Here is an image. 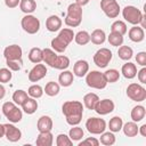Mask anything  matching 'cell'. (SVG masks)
Wrapping results in <instances>:
<instances>
[{
  "label": "cell",
  "mask_w": 146,
  "mask_h": 146,
  "mask_svg": "<svg viewBox=\"0 0 146 146\" xmlns=\"http://www.w3.org/2000/svg\"><path fill=\"white\" fill-rule=\"evenodd\" d=\"M82 21V7L76 2L71 3L67 7V15L65 17V24L70 27H76Z\"/></svg>",
  "instance_id": "obj_1"
},
{
  "label": "cell",
  "mask_w": 146,
  "mask_h": 146,
  "mask_svg": "<svg viewBox=\"0 0 146 146\" xmlns=\"http://www.w3.org/2000/svg\"><path fill=\"white\" fill-rule=\"evenodd\" d=\"M2 113L5 114V116L11 123H17L23 117L22 110H19L18 106L14 102H6V103H3V105H2Z\"/></svg>",
  "instance_id": "obj_2"
},
{
  "label": "cell",
  "mask_w": 146,
  "mask_h": 146,
  "mask_svg": "<svg viewBox=\"0 0 146 146\" xmlns=\"http://www.w3.org/2000/svg\"><path fill=\"white\" fill-rule=\"evenodd\" d=\"M86 83L88 87L94 89H104L107 84L104 74L98 71H91L86 74Z\"/></svg>",
  "instance_id": "obj_3"
},
{
  "label": "cell",
  "mask_w": 146,
  "mask_h": 146,
  "mask_svg": "<svg viewBox=\"0 0 146 146\" xmlns=\"http://www.w3.org/2000/svg\"><path fill=\"white\" fill-rule=\"evenodd\" d=\"M62 112L65 115V117L73 116V115H82L83 114V105L81 102H78V100H68L63 104Z\"/></svg>",
  "instance_id": "obj_4"
},
{
  "label": "cell",
  "mask_w": 146,
  "mask_h": 146,
  "mask_svg": "<svg viewBox=\"0 0 146 146\" xmlns=\"http://www.w3.org/2000/svg\"><path fill=\"white\" fill-rule=\"evenodd\" d=\"M21 25H22L23 30L29 34H35L40 30V21L31 14H29L22 18Z\"/></svg>",
  "instance_id": "obj_5"
},
{
  "label": "cell",
  "mask_w": 146,
  "mask_h": 146,
  "mask_svg": "<svg viewBox=\"0 0 146 146\" xmlns=\"http://www.w3.org/2000/svg\"><path fill=\"white\" fill-rule=\"evenodd\" d=\"M127 96L133 102H143L146 98V89L138 83H130L127 88Z\"/></svg>",
  "instance_id": "obj_6"
},
{
  "label": "cell",
  "mask_w": 146,
  "mask_h": 146,
  "mask_svg": "<svg viewBox=\"0 0 146 146\" xmlns=\"http://www.w3.org/2000/svg\"><path fill=\"white\" fill-rule=\"evenodd\" d=\"M112 51L108 49V48H100L98 49L95 55H94V63L100 67V68H104L108 65V63L111 62L112 59Z\"/></svg>",
  "instance_id": "obj_7"
},
{
  "label": "cell",
  "mask_w": 146,
  "mask_h": 146,
  "mask_svg": "<svg viewBox=\"0 0 146 146\" xmlns=\"http://www.w3.org/2000/svg\"><path fill=\"white\" fill-rule=\"evenodd\" d=\"M87 130L92 135H100L106 129V122L104 119L99 117H89L86 122Z\"/></svg>",
  "instance_id": "obj_8"
},
{
  "label": "cell",
  "mask_w": 146,
  "mask_h": 146,
  "mask_svg": "<svg viewBox=\"0 0 146 146\" xmlns=\"http://www.w3.org/2000/svg\"><path fill=\"white\" fill-rule=\"evenodd\" d=\"M122 15H123V18L128 23L132 25H138L143 13L135 6H125L122 10Z\"/></svg>",
  "instance_id": "obj_9"
},
{
  "label": "cell",
  "mask_w": 146,
  "mask_h": 146,
  "mask_svg": "<svg viewBox=\"0 0 146 146\" xmlns=\"http://www.w3.org/2000/svg\"><path fill=\"white\" fill-rule=\"evenodd\" d=\"M100 8L108 18H115L120 14V6L116 0H102Z\"/></svg>",
  "instance_id": "obj_10"
},
{
  "label": "cell",
  "mask_w": 146,
  "mask_h": 146,
  "mask_svg": "<svg viewBox=\"0 0 146 146\" xmlns=\"http://www.w3.org/2000/svg\"><path fill=\"white\" fill-rule=\"evenodd\" d=\"M114 107H115V105L112 99H102V100L97 102L94 110L99 115H106V114L112 113L114 111Z\"/></svg>",
  "instance_id": "obj_11"
},
{
  "label": "cell",
  "mask_w": 146,
  "mask_h": 146,
  "mask_svg": "<svg viewBox=\"0 0 146 146\" xmlns=\"http://www.w3.org/2000/svg\"><path fill=\"white\" fill-rule=\"evenodd\" d=\"M47 75V67L43 64H36L29 73V80L31 82H38Z\"/></svg>",
  "instance_id": "obj_12"
},
{
  "label": "cell",
  "mask_w": 146,
  "mask_h": 146,
  "mask_svg": "<svg viewBox=\"0 0 146 146\" xmlns=\"http://www.w3.org/2000/svg\"><path fill=\"white\" fill-rule=\"evenodd\" d=\"M5 136L9 141L15 143V141H18L22 138V132L14 124L7 123V124H5Z\"/></svg>",
  "instance_id": "obj_13"
},
{
  "label": "cell",
  "mask_w": 146,
  "mask_h": 146,
  "mask_svg": "<svg viewBox=\"0 0 146 146\" xmlns=\"http://www.w3.org/2000/svg\"><path fill=\"white\" fill-rule=\"evenodd\" d=\"M23 50L18 44L7 46L3 50V56L6 59H22Z\"/></svg>",
  "instance_id": "obj_14"
},
{
  "label": "cell",
  "mask_w": 146,
  "mask_h": 146,
  "mask_svg": "<svg viewBox=\"0 0 146 146\" xmlns=\"http://www.w3.org/2000/svg\"><path fill=\"white\" fill-rule=\"evenodd\" d=\"M89 71V64L87 60L84 59H79L75 62L74 66H73V74L79 76V78H82Z\"/></svg>",
  "instance_id": "obj_15"
},
{
  "label": "cell",
  "mask_w": 146,
  "mask_h": 146,
  "mask_svg": "<svg viewBox=\"0 0 146 146\" xmlns=\"http://www.w3.org/2000/svg\"><path fill=\"white\" fill-rule=\"evenodd\" d=\"M36 129L39 130V132L51 131V129H52V120H51V117L48 116V115H42L41 117H39V120L36 122Z\"/></svg>",
  "instance_id": "obj_16"
},
{
  "label": "cell",
  "mask_w": 146,
  "mask_h": 146,
  "mask_svg": "<svg viewBox=\"0 0 146 146\" xmlns=\"http://www.w3.org/2000/svg\"><path fill=\"white\" fill-rule=\"evenodd\" d=\"M128 35H129V39L133 42H140L144 40L145 38V32H144V29L138 26V25H135L132 26L129 32H128Z\"/></svg>",
  "instance_id": "obj_17"
},
{
  "label": "cell",
  "mask_w": 146,
  "mask_h": 146,
  "mask_svg": "<svg viewBox=\"0 0 146 146\" xmlns=\"http://www.w3.org/2000/svg\"><path fill=\"white\" fill-rule=\"evenodd\" d=\"M46 27L49 32H56L62 27V19L57 15H51L46 19Z\"/></svg>",
  "instance_id": "obj_18"
},
{
  "label": "cell",
  "mask_w": 146,
  "mask_h": 146,
  "mask_svg": "<svg viewBox=\"0 0 146 146\" xmlns=\"http://www.w3.org/2000/svg\"><path fill=\"white\" fill-rule=\"evenodd\" d=\"M54 141V136L50 131L47 132H39L35 144L36 146H51Z\"/></svg>",
  "instance_id": "obj_19"
},
{
  "label": "cell",
  "mask_w": 146,
  "mask_h": 146,
  "mask_svg": "<svg viewBox=\"0 0 146 146\" xmlns=\"http://www.w3.org/2000/svg\"><path fill=\"white\" fill-rule=\"evenodd\" d=\"M121 73L125 79H133L137 75V67L133 63H125L121 68Z\"/></svg>",
  "instance_id": "obj_20"
},
{
  "label": "cell",
  "mask_w": 146,
  "mask_h": 146,
  "mask_svg": "<svg viewBox=\"0 0 146 146\" xmlns=\"http://www.w3.org/2000/svg\"><path fill=\"white\" fill-rule=\"evenodd\" d=\"M21 106H22V110L26 114H33L38 110V103L35 98H32V97H27Z\"/></svg>",
  "instance_id": "obj_21"
},
{
  "label": "cell",
  "mask_w": 146,
  "mask_h": 146,
  "mask_svg": "<svg viewBox=\"0 0 146 146\" xmlns=\"http://www.w3.org/2000/svg\"><path fill=\"white\" fill-rule=\"evenodd\" d=\"M70 65V58L67 56L64 55H57V57L55 58V62L52 63L51 67L52 68H57V70H66Z\"/></svg>",
  "instance_id": "obj_22"
},
{
  "label": "cell",
  "mask_w": 146,
  "mask_h": 146,
  "mask_svg": "<svg viewBox=\"0 0 146 146\" xmlns=\"http://www.w3.org/2000/svg\"><path fill=\"white\" fill-rule=\"evenodd\" d=\"M105 39H106V34L100 29L94 30L91 32V34H90V41L94 44H103L105 42Z\"/></svg>",
  "instance_id": "obj_23"
},
{
  "label": "cell",
  "mask_w": 146,
  "mask_h": 146,
  "mask_svg": "<svg viewBox=\"0 0 146 146\" xmlns=\"http://www.w3.org/2000/svg\"><path fill=\"white\" fill-rule=\"evenodd\" d=\"M19 8L26 15L32 14L36 9V2L34 0H21L19 1Z\"/></svg>",
  "instance_id": "obj_24"
},
{
  "label": "cell",
  "mask_w": 146,
  "mask_h": 146,
  "mask_svg": "<svg viewBox=\"0 0 146 146\" xmlns=\"http://www.w3.org/2000/svg\"><path fill=\"white\" fill-rule=\"evenodd\" d=\"M98 100H99L98 95H96L94 92H89V94L84 95V97H83V104L88 110H94Z\"/></svg>",
  "instance_id": "obj_25"
},
{
  "label": "cell",
  "mask_w": 146,
  "mask_h": 146,
  "mask_svg": "<svg viewBox=\"0 0 146 146\" xmlns=\"http://www.w3.org/2000/svg\"><path fill=\"white\" fill-rule=\"evenodd\" d=\"M58 82L63 87H70L73 83V73L71 71H63L58 76Z\"/></svg>",
  "instance_id": "obj_26"
},
{
  "label": "cell",
  "mask_w": 146,
  "mask_h": 146,
  "mask_svg": "<svg viewBox=\"0 0 146 146\" xmlns=\"http://www.w3.org/2000/svg\"><path fill=\"white\" fill-rule=\"evenodd\" d=\"M145 114H146L145 107L141 106V105H137L131 110L130 115H131V119H132L133 122H139L145 117Z\"/></svg>",
  "instance_id": "obj_27"
},
{
  "label": "cell",
  "mask_w": 146,
  "mask_h": 146,
  "mask_svg": "<svg viewBox=\"0 0 146 146\" xmlns=\"http://www.w3.org/2000/svg\"><path fill=\"white\" fill-rule=\"evenodd\" d=\"M67 46H68V44H67L63 39H60L58 35L51 40V47H52V50L56 51V52H64V51L66 50Z\"/></svg>",
  "instance_id": "obj_28"
},
{
  "label": "cell",
  "mask_w": 146,
  "mask_h": 146,
  "mask_svg": "<svg viewBox=\"0 0 146 146\" xmlns=\"http://www.w3.org/2000/svg\"><path fill=\"white\" fill-rule=\"evenodd\" d=\"M122 130L123 133L127 137H135L138 135V127L136 124V122H127L124 125H122Z\"/></svg>",
  "instance_id": "obj_29"
},
{
  "label": "cell",
  "mask_w": 146,
  "mask_h": 146,
  "mask_svg": "<svg viewBox=\"0 0 146 146\" xmlns=\"http://www.w3.org/2000/svg\"><path fill=\"white\" fill-rule=\"evenodd\" d=\"M29 59L30 62L34 63V64H38V63H41L42 59H43V56H42V49L38 48V47H34L30 50L29 52Z\"/></svg>",
  "instance_id": "obj_30"
},
{
  "label": "cell",
  "mask_w": 146,
  "mask_h": 146,
  "mask_svg": "<svg viewBox=\"0 0 146 146\" xmlns=\"http://www.w3.org/2000/svg\"><path fill=\"white\" fill-rule=\"evenodd\" d=\"M59 90H60V87L57 82H54V81H50L46 84L44 87V90L43 92H46V95L50 96V97H54V96H57L59 94Z\"/></svg>",
  "instance_id": "obj_31"
},
{
  "label": "cell",
  "mask_w": 146,
  "mask_h": 146,
  "mask_svg": "<svg viewBox=\"0 0 146 146\" xmlns=\"http://www.w3.org/2000/svg\"><path fill=\"white\" fill-rule=\"evenodd\" d=\"M42 56H43V59H42V60L51 67L52 63L55 62V58L57 57V54H56V51H54L52 49L44 48V49H42Z\"/></svg>",
  "instance_id": "obj_32"
},
{
  "label": "cell",
  "mask_w": 146,
  "mask_h": 146,
  "mask_svg": "<svg viewBox=\"0 0 146 146\" xmlns=\"http://www.w3.org/2000/svg\"><path fill=\"white\" fill-rule=\"evenodd\" d=\"M74 40L78 44L84 46L90 41V34L87 31H79L76 34H74Z\"/></svg>",
  "instance_id": "obj_33"
},
{
  "label": "cell",
  "mask_w": 146,
  "mask_h": 146,
  "mask_svg": "<svg viewBox=\"0 0 146 146\" xmlns=\"http://www.w3.org/2000/svg\"><path fill=\"white\" fill-rule=\"evenodd\" d=\"M107 40L111 46L119 47V46H122V43H123V35L117 32H111L110 35L107 36Z\"/></svg>",
  "instance_id": "obj_34"
},
{
  "label": "cell",
  "mask_w": 146,
  "mask_h": 146,
  "mask_svg": "<svg viewBox=\"0 0 146 146\" xmlns=\"http://www.w3.org/2000/svg\"><path fill=\"white\" fill-rule=\"evenodd\" d=\"M117 55L121 59L123 60H129L132 55H133V51H132V48H130L129 46H120L119 47V50H117Z\"/></svg>",
  "instance_id": "obj_35"
},
{
  "label": "cell",
  "mask_w": 146,
  "mask_h": 146,
  "mask_svg": "<svg viewBox=\"0 0 146 146\" xmlns=\"http://www.w3.org/2000/svg\"><path fill=\"white\" fill-rule=\"evenodd\" d=\"M122 125H123V121L120 116H114L108 122V128L112 132H119L122 129Z\"/></svg>",
  "instance_id": "obj_36"
},
{
  "label": "cell",
  "mask_w": 146,
  "mask_h": 146,
  "mask_svg": "<svg viewBox=\"0 0 146 146\" xmlns=\"http://www.w3.org/2000/svg\"><path fill=\"white\" fill-rule=\"evenodd\" d=\"M103 74H104V78H105V80H106L107 83L116 82V81L119 80V78H120V73H119V71L115 70V68H110V70H107L106 72H104Z\"/></svg>",
  "instance_id": "obj_37"
},
{
  "label": "cell",
  "mask_w": 146,
  "mask_h": 146,
  "mask_svg": "<svg viewBox=\"0 0 146 146\" xmlns=\"http://www.w3.org/2000/svg\"><path fill=\"white\" fill-rule=\"evenodd\" d=\"M111 32H117L124 35L127 33V24L123 21H115L111 25Z\"/></svg>",
  "instance_id": "obj_38"
},
{
  "label": "cell",
  "mask_w": 146,
  "mask_h": 146,
  "mask_svg": "<svg viewBox=\"0 0 146 146\" xmlns=\"http://www.w3.org/2000/svg\"><path fill=\"white\" fill-rule=\"evenodd\" d=\"M99 143L103 144V145H106V146L113 145V144L115 143V136H114V133H113L112 131H111V132H110V131H108V132H103L102 136H100Z\"/></svg>",
  "instance_id": "obj_39"
},
{
  "label": "cell",
  "mask_w": 146,
  "mask_h": 146,
  "mask_svg": "<svg viewBox=\"0 0 146 146\" xmlns=\"http://www.w3.org/2000/svg\"><path fill=\"white\" fill-rule=\"evenodd\" d=\"M58 36L60 39H63L67 44H70L74 39V32L71 29H63V30H60Z\"/></svg>",
  "instance_id": "obj_40"
},
{
  "label": "cell",
  "mask_w": 146,
  "mask_h": 146,
  "mask_svg": "<svg viewBox=\"0 0 146 146\" xmlns=\"http://www.w3.org/2000/svg\"><path fill=\"white\" fill-rule=\"evenodd\" d=\"M27 98V92L26 91H24V90H16L14 94H13V100H14V103L16 104V105H18V106H21L23 103H24V100Z\"/></svg>",
  "instance_id": "obj_41"
},
{
  "label": "cell",
  "mask_w": 146,
  "mask_h": 146,
  "mask_svg": "<svg viewBox=\"0 0 146 146\" xmlns=\"http://www.w3.org/2000/svg\"><path fill=\"white\" fill-rule=\"evenodd\" d=\"M84 132L83 130L80 128V127H73L70 129V132H68V137L72 139V141H76V140H80L82 137H83Z\"/></svg>",
  "instance_id": "obj_42"
},
{
  "label": "cell",
  "mask_w": 146,
  "mask_h": 146,
  "mask_svg": "<svg viewBox=\"0 0 146 146\" xmlns=\"http://www.w3.org/2000/svg\"><path fill=\"white\" fill-rule=\"evenodd\" d=\"M27 94L32 97V98H40L42 95H43V89L41 86L39 84H32L29 90H27Z\"/></svg>",
  "instance_id": "obj_43"
},
{
  "label": "cell",
  "mask_w": 146,
  "mask_h": 146,
  "mask_svg": "<svg viewBox=\"0 0 146 146\" xmlns=\"http://www.w3.org/2000/svg\"><path fill=\"white\" fill-rule=\"evenodd\" d=\"M6 64L10 71H19L23 66V59H6Z\"/></svg>",
  "instance_id": "obj_44"
},
{
  "label": "cell",
  "mask_w": 146,
  "mask_h": 146,
  "mask_svg": "<svg viewBox=\"0 0 146 146\" xmlns=\"http://www.w3.org/2000/svg\"><path fill=\"white\" fill-rule=\"evenodd\" d=\"M72 144H73L72 139L68 136H66L65 133H59L56 138L57 146H72Z\"/></svg>",
  "instance_id": "obj_45"
},
{
  "label": "cell",
  "mask_w": 146,
  "mask_h": 146,
  "mask_svg": "<svg viewBox=\"0 0 146 146\" xmlns=\"http://www.w3.org/2000/svg\"><path fill=\"white\" fill-rule=\"evenodd\" d=\"M13 78V73L9 68H6V67H2L0 68V82L1 83H7L11 80Z\"/></svg>",
  "instance_id": "obj_46"
},
{
  "label": "cell",
  "mask_w": 146,
  "mask_h": 146,
  "mask_svg": "<svg viewBox=\"0 0 146 146\" xmlns=\"http://www.w3.org/2000/svg\"><path fill=\"white\" fill-rule=\"evenodd\" d=\"M98 145H99V140H97L94 137L86 138L84 140H82L81 143H79V146H98Z\"/></svg>",
  "instance_id": "obj_47"
},
{
  "label": "cell",
  "mask_w": 146,
  "mask_h": 146,
  "mask_svg": "<svg viewBox=\"0 0 146 146\" xmlns=\"http://www.w3.org/2000/svg\"><path fill=\"white\" fill-rule=\"evenodd\" d=\"M66 122L70 125H78L81 120H82V115H73V116H66Z\"/></svg>",
  "instance_id": "obj_48"
},
{
  "label": "cell",
  "mask_w": 146,
  "mask_h": 146,
  "mask_svg": "<svg viewBox=\"0 0 146 146\" xmlns=\"http://www.w3.org/2000/svg\"><path fill=\"white\" fill-rule=\"evenodd\" d=\"M136 62H137V64H139L141 66H145L146 65V52L145 51L138 52L137 56H136Z\"/></svg>",
  "instance_id": "obj_49"
},
{
  "label": "cell",
  "mask_w": 146,
  "mask_h": 146,
  "mask_svg": "<svg viewBox=\"0 0 146 146\" xmlns=\"http://www.w3.org/2000/svg\"><path fill=\"white\" fill-rule=\"evenodd\" d=\"M137 75H138V80H139V82H141V83H146V68H145V67H143L141 70H139L138 73H137Z\"/></svg>",
  "instance_id": "obj_50"
},
{
  "label": "cell",
  "mask_w": 146,
  "mask_h": 146,
  "mask_svg": "<svg viewBox=\"0 0 146 146\" xmlns=\"http://www.w3.org/2000/svg\"><path fill=\"white\" fill-rule=\"evenodd\" d=\"M19 1L21 0H5V5L8 8H16L19 5Z\"/></svg>",
  "instance_id": "obj_51"
},
{
  "label": "cell",
  "mask_w": 146,
  "mask_h": 146,
  "mask_svg": "<svg viewBox=\"0 0 146 146\" xmlns=\"http://www.w3.org/2000/svg\"><path fill=\"white\" fill-rule=\"evenodd\" d=\"M139 24H140V27H146V16L143 14L141 17H140V21H139Z\"/></svg>",
  "instance_id": "obj_52"
},
{
  "label": "cell",
  "mask_w": 146,
  "mask_h": 146,
  "mask_svg": "<svg viewBox=\"0 0 146 146\" xmlns=\"http://www.w3.org/2000/svg\"><path fill=\"white\" fill-rule=\"evenodd\" d=\"M138 132H140L143 137H146V124H143L140 128H138Z\"/></svg>",
  "instance_id": "obj_53"
},
{
  "label": "cell",
  "mask_w": 146,
  "mask_h": 146,
  "mask_svg": "<svg viewBox=\"0 0 146 146\" xmlns=\"http://www.w3.org/2000/svg\"><path fill=\"white\" fill-rule=\"evenodd\" d=\"M89 1H90V0H75V2H76L78 5H80L81 7H82V6H86Z\"/></svg>",
  "instance_id": "obj_54"
},
{
  "label": "cell",
  "mask_w": 146,
  "mask_h": 146,
  "mask_svg": "<svg viewBox=\"0 0 146 146\" xmlns=\"http://www.w3.org/2000/svg\"><path fill=\"white\" fill-rule=\"evenodd\" d=\"M5 95H6V90H5L3 86L0 84V99H2V98L5 97Z\"/></svg>",
  "instance_id": "obj_55"
},
{
  "label": "cell",
  "mask_w": 146,
  "mask_h": 146,
  "mask_svg": "<svg viewBox=\"0 0 146 146\" xmlns=\"http://www.w3.org/2000/svg\"><path fill=\"white\" fill-rule=\"evenodd\" d=\"M5 136V124H0V138Z\"/></svg>",
  "instance_id": "obj_56"
}]
</instances>
